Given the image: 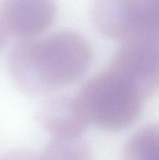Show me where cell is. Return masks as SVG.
<instances>
[{"instance_id":"7","label":"cell","mask_w":159,"mask_h":160,"mask_svg":"<svg viewBox=\"0 0 159 160\" xmlns=\"http://www.w3.org/2000/svg\"><path fill=\"white\" fill-rule=\"evenodd\" d=\"M122 160H159V126L137 131L125 145Z\"/></svg>"},{"instance_id":"3","label":"cell","mask_w":159,"mask_h":160,"mask_svg":"<svg viewBox=\"0 0 159 160\" xmlns=\"http://www.w3.org/2000/svg\"><path fill=\"white\" fill-rule=\"evenodd\" d=\"M121 42L108 68L144 100L159 88V35L135 31Z\"/></svg>"},{"instance_id":"5","label":"cell","mask_w":159,"mask_h":160,"mask_svg":"<svg viewBox=\"0 0 159 160\" xmlns=\"http://www.w3.org/2000/svg\"><path fill=\"white\" fill-rule=\"evenodd\" d=\"M39 123L54 138H77L87 123L78 109L74 97L58 95L48 100L37 114Z\"/></svg>"},{"instance_id":"8","label":"cell","mask_w":159,"mask_h":160,"mask_svg":"<svg viewBox=\"0 0 159 160\" xmlns=\"http://www.w3.org/2000/svg\"><path fill=\"white\" fill-rule=\"evenodd\" d=\"M129 5L132 16L129 33L141 31L159 34V0H129Z\"/></svg>"},{"instance_id":"11","label":"cell","mask_w":159,"mask_h":160,"mask_svg":"<svg viewBox=\"0 0 159 160\" xmlns=\"http://www.w3.org/2000/svg\"><path fill=\"white\" fill-rule=\"evenodd\" d=\"M9 32L10 31L8 28L7 24L0 12V49H2L6 45Z\"/></svg>"},{"instance_id":"9","label":"cell","mask_w":159,"mask_h":160,"mask_svg":"<svg viewBox=\"0 0 159 160\" xmlns=\"http://www.w3.org/2000/svg\"><path fill=\"white\" fill-rule=\"evenodd\" d=\"M40 160H91L90 152L83 141L77 138H54L48 144Z\"/></svg>"},{"instance_id":"10","label":"cell","mask_w":159,"mask_h":160,"mask_svg":"<svg viewBox=\"0 0 159 160\" xmlns=\"http://www.w3.org/2000/svg\"><path fill=\"white\" fill-rule=\"evenodd\" d=\"M0 160H40L31 152L24 149L10 151L0 158Z\"/></svg>"},{"instance_id":"4","label":"cell","mask_w":159,"mask_h":160,"mask_svg":"<svg viewBox=\"0 0 159 160\" xmlns=\"http://www.w3.org/2000/svg\"><path fill=\"white\" fill-rule=\"evenodd\" d=\"M0 12L10 32L32 38L52 24L56 6L55 0H1Z\"/></svg>"},{"instance_id":"1","label":"cell","mask_w":159,"mask_h":160,"mask_svg":"<svg viewBox=\"0 0 159 160\" xmlns=\"http://www.w3.org/2000/svg\"><path fill=\"white\" fill-rule=\"evenodd\" d=\"M26 48L33 73L47 95L77 81L91 63L90 44L75 31H62L44 38H27Z\"/></svg>"},{"instance_id":"2","label":"cell","mask_w":159,"mask_h":160,"mask_svg":"<svg viewBox=\"0 0 159 160\" xmlns=\"http://www.w3.org/2000/svg\"><path fill=\"white\" fill-rule=\"evenodd\" d=\"M86 123L106 131H119L139 117L143 99L109 68L86 81L74 97Z\"/></svg>"},{"instance_id":"6","label":"cell","mask_w":159,"mask_h":160,"mask_svg":"<svg viewBox=\"0 0 159 160\" xmlns=\"http://www.w3.org/2000/svg\"><path fill=\"white\" fill-rule=\"evenodd\" d=\"M92 20L103 35L122 41L132 28L129 0H94Z\"/></svg>"}]
</instances>
